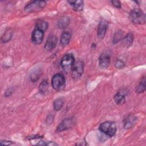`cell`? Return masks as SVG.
I'll return each instance as SVG.
<instances>
[{
  "label": "cell",
  "mask_w": 146,
  "mask_h": 146,
  "mask_svg": "<svg viewBox=\"0 0 146 146\" xmlns=\"http://www.w3.org/2000/svg\"><path fill=\"white\" fill-rule=\"evenodd\" d=\"M56 43H57L56 36L54 34H51L48 36L46 40V42L45 43L44 48L47 51H51L55 47Z\"/></svg>",
  "instance_id": "8fae6325"
},
{
  "label": "cell",
  "mask_w": 146,
  "mask_h": 146,
  "mask_svg": "<svg viewBox=\"0 0 146 146\" xmlns=\"http://www.w3.org/2000/svg\"><path fill=\"white\" fill-rule=\"evenodd\" d=\"M133 35L132 33H129L127 34L122 39V44L124 47H128L131 46L133 43Z\"/></svg>",
  "instance_id": "5bb4252c"
},
{
  "label": "cell",
  "mask_w": 146,
  "mask_h": 146,
  "mask_svg": "<svg viewBox=\"0 0 146 146\" xmlns=\"http://www.w3.org/2000/svg\"><path fill=\"white\" fill-rule=\"evenodd\" d=\"M74 121L72 118H66L63 120L56 128V131L60 132L71 128L74 125Z\"/></svg>",
  "instance_id": "52a82bcc"
},
{
  "label": "cell",
  "mask_w": 146,
  "mask_h": 146,
  "mask_svg": "<svg viewBox=\"0 0 146 146\" xmlns=\"http://www.w3.org/2000/svg\"><path fill=\"white\" fill-rule=\"evenodd\" d=\"M123 35V33L121 31H117L115 35H113V43H117L121 38V36Z\"/></svg>",
  "instance_id": "cb8c5ba5"
},
{
  "label": "cell",
  "mask_w": 146,
  "mask_h": 146,
  "mask_svg": "<svg viewBox=\"0 0 146 146\" xmlns=\"http://www.w3.org/2000/svg\"><path fill=\"white\" fill-rule=\"evenodd\" d=\"M71 76L74 80L79 79L84 71V64L82 61H78L74 63L71 70Z\"/></svg>",
  "instance_id": "8992f818"
},
{
  "label": "cell",
  "mask_w": 146,
  "mask_h": 146,
  "mask_svg": "<svg viewBox=\"0 0 146 146\" xmlns=\"http://www.w3.org/2000/svg\"><path fill=\"white\" fill-rule=\"evenodd\" d=\"M108 23L106 20L103 19L100 22L97 29V34L99 39H102L104 37L108 28Z\"/></svg>",
  "instance_id": "9c48e42d"
},
{
  "label": "cell",
  "mask_w": 146,
  "mask_h": 146,
  "mask_svg": "<svg viewBox=\"0 0 146 146\" xmlns=\"http://www.w3.org/2000/svg\"><path fill=\"white\" fill-rule=\"evenodd\" d=\"M75 63V58L72 54H67L63 56L61 61L60 66L66 72L70 71Z\"/></svg>",
  "instance_id": "277c9868"
},
{
  "label": "cell",
  "mask_w": 146,
  "mask_h": 146,
  "mask_svg": "<svg viewBox=\"0 0 146 146\" xmlns=\"http://www.w3.org/2000/svg\"><path fill=\"white\" fill-rule=\"evenodd\" d=\"M70 23V19L67 17H61L58 22V26L60 29L66 28Z\"/></svg>",
  "instance_id": "e0dca14e"
},
{
  "label": "cell",
  "mask_w": 146,
  "mask_h": 146,
  "mask_svg": "<svg viewBox=\"0 0 146 146\" xmlns=\"http://www.w3.org/2000/svg\"><path fill=\"white\" fill-rule=\"evenodd\" d=\"M111 2L112 3V5L115 7H116V8L120 9L121 8V3L120 1H111Z\"/></svg>",
  "instance_id": "484cf974"
},
{
  "label": "cell",
  "mask_w": 146,
  "mask_h": 146,
  "mask_svg": "<svg viewBox=\"0 0 146 146\" xmlns=\"http://www.w3.org/2000/svg\"><path fill=\"white\" fill-rule=\"evenodd\" d=\"M71 34L67 31L63 32L60 36V43L63 45H67L70 41Z\"/></svg>",
  "instance_id": "2e32d148"
},
{
  "label": "cell",
  "mask_w": 146,
  "mask_h": 146,
  "mask_svg": "<svg viewBox=\"0 0 146 146\" xmlns=\"http://www.w3.org/2000/svg\"><path fill=\"white\" fill-rule=\"evenodd\" d=\"M36 29H39L43 31H45L48 29V23L43 20H39L36 22Z\"/></svg>",
  "instance_id": "d6986e66"
},
{
  "label": "cell",
  "mask_w": 146,
  "mask_h": 146,
  "mask_svg": "<svg viewBox=\"0 0 146 146\" xmlns=\"http://www.w3.org/2000/svg\"><path fill=\"white\" fill-rule=\"evenodd\" d=\"M66 85V80L64 76L61 74L54 75L51 79V86L56 91L63 90Z\"/></svg>",
  "instance_id": "3957f363"
},
{
  "label": "cell",
  "mask_w": 146,
  "mask_h": 146,
  "mask_svg": "<svg viewBox=\"0 0 146 146\" xmlns=\"http://www.w3.org/2000/svg\"><path fill=\"white\" fill-rule=\"evenodd\" d=\"M63 103H64V100L62 98H58L54 100V104H53V107H54V110L56 111H59L63 107Z\"/></svg>",
  "instance_id": "ffe728a7"
},
{
  "label": "cell",
  "mask_w": 146,
  "mask_h": 146,
  "mask_svg": "<svg viewBox=\"0 0 146 146\" xmlns=\"http://www.w3.org/2000/svg\"><path fill=\"white\" fill-rule=\"evenodd\" d=\"M44 37V31L35 29L32 33L31 35V41L35 44H40L43 39Z\"/></svg>",
  "instance_id": "ba28073f"
},
{
  "label": "cell",
  "mask_w": 146,
  "mask_h": 146,
  "mask_svg": "<svg viewBox=\"0 0 146 146\" xmlns=\"http://www.w3.org/2000/svg\"><path fill=\"white\" fill-rule=\"evenodd\" d=\"M125 64L124 63L123 61H122L120 59H117L116 62H115V66L116 68H118V69H121L123 67H124Z\"/></svg>",
  "instance_id": "d4e9b609"
},
{
  "label": "cell",
  "mask_w": 146,
  "mask_h": 146,
  "mask_svg": "<svg viewBox=\"0 0 146 146\" xmlns=\"http://www.w3.org/2000/svg\"><path fill=\"white\" fill-rule=\"evenodd\" d=\"M68 2L72 7L73 10L76 11H80L83 10L84 6V2L83 1H69Z\"/></svg>",
  "instance_id": "4fadbf2b"
},
{
  "label": "cell",
  "mask_w": 146,
  "mask_h": 146,
  "mask_svg": "<svg viewBox=\"0 0 146 146\" xmlns=\"http://www.w3.org/2000/svg\"><path fill=\"white\" fill-rule=\"evenodd\" d=\"M131 21L135 24H144L145 23V15L139 8L133 9L129 14Z\"/></svg>",
  "instance_id": "6da1fadb"
},
{
  "label": "cell",
  "mask_w": 146,
  "mask_h": 146,
  "mask_svg": "<svg viewBox=\"0 0 146 146\" xmlns=\"http://www.w3.org/2000/svg\"><path fill=\"white\" fill-rule=\"evenodd\" d=\"M40 75V71L38 70H35L33 72V73H31L30 75V79L32 82H35L39 79Z\"/></svg>",
  "instance_id": "7402d4cb"
},
{
  "label": "cell",
  "mask_w": 146,
  "mask_h": 146,
  "mask_svg": "<svg viewBox=\"0 0 146 146\" xmlns=\"http://www.w3.org/2000/svg\"><path fill=\"white\" fill-rule=\"evenodd\" d=\"M12 36V31L10 30H7L4 34V35L2 38V40L3 42H6L10 40Z\"/></svg>",
  "instance_id": "603a6c76"
},
{
  "label": "cell",
  "mask_w": 146,
  "mask_h": 146,
  "mask_svg": "<svg viewBox=\"0 0 146 146\" xmlns=\"http://www.w3.org/2000/svg\"><path fill=\"white\" fill-rule=\"evenodd\" d=\"M11 141H1V145H10L11 144Z\"/></svg>",
  "instance_id": "83f0119b"
},
{
  "label": "cell",
  "mask_w": 146,
  "mask_h": 146,
  "mask_svg": "<svg viewBox=\"0 0 146 146\" xmlns=\"http://www.w3.org/2000/svg\"><path fill=\"white\" fill-rule=\"evenodd\" d=\"M113 99L117 104L122 105L125 102V94L121 92H119L114 96Z\"/></svg>",
  "instance_id": "9a60e30c"
},
{
  "label": "cell",
  "mask_w": 146,
  "mask_h": 146,
  "mask_svg": "<svg viewBox=\"0 0 146 146\" xmlns=\"http://www.w3.org/2000/svg\"><path fill=\"white\" fill-rule=\"evenodd\" d=\"M46 3L44 1H34L29 3L25 7L27 13L36 12L42 10L46 6Z\"/></svg>",
  "instance_id": "5b68a950"
},
{
  "label": "cell",
  "mask_w": 146,
  "mask_h": 146,
  "mask_svg": "<svg viewBox=\"0 0 146 146\" xmlns=\"http://www.w3.org/2000/svg\"><path fill=\"white\" fill-rule=\"evenodd\" d=\"M53 120H54V117H53L52 115H50L48 116L47 119H46V123H47V124H51L52 123Z\"/></svg>",
  "instance_id": "4316f807"
},
{
  "label": "cell",
  "mask_w": 146,
  "mask_h": 146,
  "mask_svg": "<svg viewBox=\"0 0 146 146\" xmlns=\"http://www.w3.org/2000/svg\"><path fill=\"white\" fill-rule=\"evenodd\" d=\"M110 59L111 56L108 52H103L99 59V66L102 68H107L110 64Z\"/></svg>",
  "instance_id": "30bf717a"
},
{
  "label": "cell",
  "mask_w": 146,
  "mask_h": 146,
  "mask_svg": "<svg viewBox=\"0 0 146 146\" xmlns=\"http://www.w3.org/2000/svg\"><path fill=\"white\" fill-rule=\"evenodd\" d=\"M99 131L109 137L113 136L116 132V125L112 121H106L100 124Z\"/></svg>",
  "instance_id": "7a4b0ae2"
},
{
  "label": "cell",
  "mask_w": 146,
  "mask_h": 146,
  "mask_svg": "<svg viewBox=\"0 0 146 146\" xmlns=\"http://www.w3.org/2000/svg\"><path fill=\"white\" fill-rule=\"evenodd\" d=\"M137 121V118L134 116L129 115L127 116L124 120V127L125 129L132 128Z\"/></svg>",
  "instance_id": "7c38bea8"
},
{
  "label": "cell",
  "mask_w": 146,
  "mask_h": 146,
  "mask_svg": "<svg viewBox=\"0 0 146 146\" xmlns=\"http://www.w3.org/2000/svg\"><path fill=\"white\" fill-rule=\"evenodd\" d=\"M145 77H143V78L141 80V81L139 82V84L137 86L136 88V92L137 93H142L144 92L145 91L146 89V85H145Z\"/></svg>",
  "instance_id": "ac0fdd59"
},
{
  "label": "cell",
  "mask_w": 146,
  "mask_h": 146,
  "mask_svg": "<svg viewBox=\"0 0 146 146\" xmlns=\"http://www.w3.org/2000/svg\"><path fill=\"white\" fill-rule=\"evenodd\" d=\"M48 88V84L46 80H43L42 81V82L40 83L39 86V91L42 94L46 93Z\"/></svg>",
  "instance_id": "44dd1931"
}]
</instances>
